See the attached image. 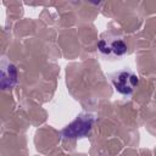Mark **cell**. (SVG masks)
Masks as SVG:
<instances>
[{"mask_svg":"<svg viewBox=\"0 0 156 156\" xmlns=\"http://www.w3.org/2000/svg\"><path fill=\"white\" fill-rule=\"evenodd\" d=\"M93 123H94V117L93 116L80 115L69 126H67L62 130V135L65 138H68V139L85 136L90 132V129L93 127Z\"/></svg>","mask_w":156,"mask_h":156,"instance_id":"obj_1","label":"cell"},{"mask_svg":"<svg viewBox=\"0 0 156 156\" xmlns=\"http://www.w3.org/2000/svg\"><path fill=\"white\" fill-rule=\"evenodd\" d=\"M113 87L116 90L123 95H129L138 87V76L130 71H121L112 78Z\"/></svg>","mask_w":156,"mask_h":156,"instance_id":"obj_2","label":"cell"},{"mask_svg":"<svg viewBox=\"0 0 156 156\" xmlns=\"http://www.w3.org/2000/svg\"><path fill=\"white\" fill-rule=\"evenodd\" d=\"M98 49L102 54H113L116 56H122L127 52V45L122 39H116L111 43H107L105 39H101L98 43Z\"/></svg>","mask_w":156,"mask_h":156,"instance_id":"obj_3","label":"cell"},{"mask_svg":"<svg viewBox=\"0 0 156 156\" xmlns=\"http://www.w3.org/2000/svg\"><path fill=\"white\" fill-rule=\"evenodd\" d=\"M17 79V71L16 67L11 63H7V66H2V74H1V85L4 89L12 87L16 83Z\"/></svg>","mask_w":156,"mask_h":156,"instance_id":"obj_4","label":"cell"}]
</instances>
